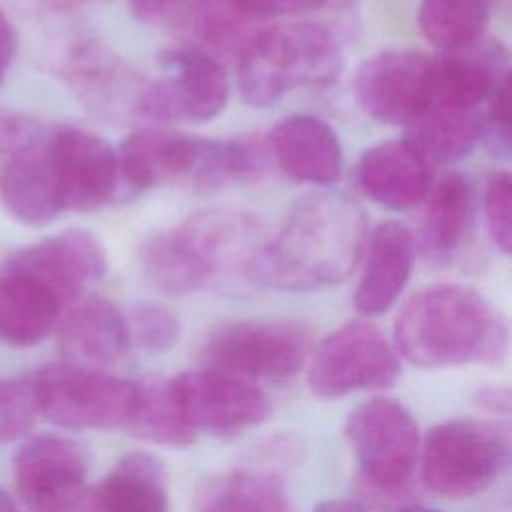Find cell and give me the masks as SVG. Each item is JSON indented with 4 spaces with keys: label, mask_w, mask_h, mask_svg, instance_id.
I'll return each mask as SVG.
<instances>
[{
    "label": "cell",
    "mask_w": 512,
    "mask_h": 512,
    "mask_svg": "<svg viewBox=\"0 0 512 512\" xmlns=\"http://www.w3.org/2000/svg\"><path fill=\"white\" fill-rule=\"evenodd\" d=\"M196 512H292L284 486L262 472L230 470L204 478L194 494Z\"/></svg>",
    "instance_id": "f1b7e54d"
},
{
    "label": "cell",
    "mask_w": 512,
    "mask_h": 512,
    "mask_svg": "<svg viewBox=\"0 0 512 512\" xmlns=\"http://www.w3.org/2000/svg\"><path fill=\"white\" fill-rule=\"evenodd\" d=\"M270 158L262 136H234L226 140H200L196 164L188 178L198 190H220L228 184L258 180Z\"/></svg>",
    "instance_id": "f546056e"
},
{
    "label": "cell",
    "mask_w": 512,
    "mask_h": 512,
    "mask_svg": "<svg viewBox=\"0 0 512 512\" xmlns=\"http://www.w3.org/2000/svg\"><path fill=\"white\" fill-rule=\"evenodd\" d=\"M396 352L422 368L496 364L508 332L496 310L472 288L434 284L412 294L394 322Z\"/></svg>",
    "instance_id": "3957f363"
},
{
    "label": "cell",
    "mask_w": 512,
    "mask_h": 512,
    "mask_svg": "<svg viewBox=\"0 0 512 512\" xmlns=\"http://www.w3.org/2000/svg\"><path fill=\"white\" fill-rule=\"evenodd\" d=\"M492 0H420L422 34L442 50L466 48L482 40Z\"/></svg>",
    "instance_id": "1f68e13d"
},
{
    "label": "cell",
    "mask_w": 512,
    "mask_h": 512,
    "mask_svg": "<svg viewBox=\"0 0 512 512\" xmlns=\"http://www.w3.org/2000/svg\"><path fill=\"white\" fill-rule=\"evenodd\" d=\"M16 54V32L6 18V14L0 10V84L4 82L8 68Z\"/></svg>",
    "instance_id": "ab89813d"
},
{
    "label": "cell",
    "mask_w": 512,
    "mask_h": 512,
    "mask_svg": "<svg viewBox=\"0 0 512 512\" xmlns=\"http://www.w3.org/2000/svg\"><path fill=\"white\" fill-rule=\"evenodd\" d=\"M172 382L194 432L230 438L270 416L268 396L248 378L204 366L186 370Z\"/></svg>",
    "instance_id": "8fae6325"
},
{
    "label": "cell",
    "mask_w": 512,
    "mask_h": 512,
    "mask_svg": "<svg viewBox=\"0 0 512 512\" xmlns=\"http://www.w3.org/2000/svg\"><path fill=\"white\" fill-rule=\"evenodd\" d=\"M128 348L126 318L104 296L74 302L58 324V350L66 364L102 370L116 364Z\"/></svg>",
    "instance_id": "e0dca14e"
},
{
    "label": "cell",
    "mask_w": 512,
    "mask_h": 512,
    "mask_svg": "<svg viewBox=\"0 0 512 512\" xmlns=\"http://www.w3.org/2000/svg\"><path fill=\"white\" fill-rule=\"evenodd\" d=\"M344 68L336 36L316 22L280 24L254 32L238 58V86L252 106H268L284 94L332 84Z\"/></svg>",
    "instance_id": "277c9868"
},
{
    "label": "cell",
    "mask_w": 512,
    "mask_h": 512,
    "mask_svg": "<svg viewBox=\"0 0 512 512\" xmlns=\"http://www.w3.org/2000/svg\"><path fill=\"white\" fill-rule=\"evenodd\" d=\"M0 512H16L10 496L6 494V490L2 486H0Z\"/></svg>",
    "instance_id": "ee69618b"
},
{
    "label": "cell",
    "mask_w": 512,
    "mask_h": 512,
    "mask_svg": "<svg viewBox=\"0 0 512 512\" xmlns=\"http://www.w3.org/2000/svg\"><path fill=\"white\" fill-rule=\"evenodd\" d=\"M126 318L130 346L148 354H162L170 350L182 332L180 320L160 304H136Z\"/></svg>",
    "instance_id": "d6a6232c"
},
{
    "label": "cell",
    "mask_w": 512,
    "mask_h": 512,
    "mask_svg": "<svg viewBox=\"0 0 512 512\" xmlns=\"http://www.w3.org/2000/svg\"><path fill=\"white\" fill-rule=\"evenodd\" d=\"M50 166L62 210L92 212L118 192V158L112 146L94 132L56 126L46 134Z\"/></svg>",
    "instance_id": "5bb4252c"
},
{
    "label": "cell",
    "mask_w": 512,
    "mask_h": 512,
    "mask_svg": "<svg viewBox=\"0 0 512 512\" xmlns=\"http://www.w3.org/2000/svg\"><path fill=\"white\" fill-rule=\"evenodd\" d=\"M312 332L288 320H240L212 330L202 360L242 378H290L312 352Z\"/></svg>",
    "instance_id": "ba28073f"
},
{
    "label": "cell",
    "mask_w": 512,
    "mask_h": 512,
    "mask_svg": "<svg viewBox=\"0 0 512 512\" xmlns=\"http://www.w3.org/2000/svg\"><path fill=\"white\" fill-rule=\"evenodd\" d=\"M62 302L38 280L0 272V340L12 346L42 342L58 322Z\"/></svg>",
    "instance_id": "484cf974"
},
{
    "label": "cell",
    "mask_w": 512,
    "mask_h": 512,
    "mask_svg": "<svg viewBox=\"0 0 512 512\" xmlns=\"http://www.w3.org/2000/svg\"><path fill=\"white\" fill-rule=\"evenodd\" d=\"M482 136V112L432 102L412 124L406 140L432 164H452L470 154Z\"/></svg>",
    "instance_id": "4316f807"
},
{
    "label": "cell",
    "mask_w": 512,
    "mask_h": 512,
    "mask_svg": "<svg viewBox=\"0 0 512 512\" xmlns=\"http://www.w3.org/2000/svg\"><path fill=\"white\" fill-rule=\"evenodd\" d=\"M136 18L148 24H158L176 18L186 0H128Z\"/></svg>",
    "instance_id": "f35d334b"
},
{
    "label": "cell",
    "mask_w": 512,
    "mask_h": 512,
    "mask_svg": "<svg viewBox=\"0 0 512 512\" xmlns=\"http://www.w3.org/2000/svg\"><path fill=\"white\" fill-rule=\"evenodd\" d=\"M314 512H366V508L350 498H334L320 502Z\"/></svg>",
    "instance_id": "b9f144b4"
},
{
    "label": "cell",
    "mask_w": 512,
    "mask_h": 512,
    "mask_svg": "<svg viewBox=\"0 0 512 512\" xmlns=\"http://www.w3.org/2000/svg\"><path fill=\"white\" fill-rule=\"evenodd\" d=\"M200 140L168 130H138L126 136L116 152L118 174L126 190L142 192L190 176Z\"/></svg>",
    "instance_id": "44dd1931"
},
{
    "label": "cell",
    "mask_w": 512,
    "mask_h": 512,
    "mask_svg": "<svg viewBox=\"0 0 512 512\" xmlns=\"http://www.w3.org/2000/svg\"><path fill=\"white\" fill-rule=\"evenodd\" d=\"M268 244L262 222L238 208H204L170 230L150 236L140 248L144 278L162 294L196 290L246 292L260 286Z\"/></svg>",
    "instance_id": "6da1fadb"
},
{
    "label": "cell",
    "mask_w": 512,
    "mask_h": 512,
    "mask_svg": "<svg viewBox=\"0 0 512 512\" xmlns=\"http://www.w3.org/2000/svg\"><path fill=\"white\" fill-rule=\"evenodd\" d=\"M360 190L390 210H408L420 204L432 186L430 164L404 138L368 148L356 168Z\"/></svg>",
    "instance_id": "ac0fdd59"
},
{
    "label": "cell",
    "mask_w": 512,
    "mask_h": 512,
    "mask_svg": "<svg viewBox=\"0 0 512 512\" xmlns=\"http://www.w3.org/2000/svg\"><path fill=\"white\" fill-rule=\"evenodd\" d=\"M508 78L506 52L498 42H474L446 50L434 60V100L438 104L480 110L492 92Z\"/></svg>",
    "instance_id": "7402d4cb"
},
{
    "label": "cell",
    "mask_w": 512,
    "mask_h": 512,
    "mask_svg": "<svg viewBox=\"0 0 512 512\" xmlns=\"http://www.w3.org/2000/svg\"><path fill=\"white\" fill-rule=\"evenodd\" d=\"M178 24L192 38V48L216 58H240L254 36L250 22L244 20L228 0H186L176 14Z\"/></svg>",
    "instance_id": "4dcf8cb0"
},
{
    "label": "cell",
    "mask_w": 512,
    "mask_h": 512,
    "mask_svg": "<svg viewBox=\"0 0 512 512\" xmlns=\"http://www.w3.org/2000/svg\"><path fill=\"white\" fill-rule=\"evenodd\" d=\"M420 240L426 258L450 260L466 242L476 210V196L470 180L458 172L442 176L428 190Z\"/></svg>",
    "instance_id": "d4e9b609"
},
{
    "label": "cell",
    "mask_w": 512,
    "mask_h": 512,
    "mask_svg": "<svg viewBox=\"0 0 512 512\" xmlns=\"http://www.w3.org/2000/svg\"><path fill=\"white\" fill-rule=\"evenodd\" d=\"M478 404L492 412L508 414L510 408V392L508 388H484L478 392Z\"/></svg>",
    "instance_id": "60d3db41"
},
{
    "label": "cell",
    "mask_w": 512,
    "mask_h": 512,
    "mask_svg": "<svg viewBox=\"0 0 512 512\" xmlns=\"http://www.w3.org/2000/svg\"><path fill=\"white\" fill-rule=\"evenodd\" d=\"M124 430L136 438L172 448L190 446L196 436L172 378L160 376L134 382V404Z\"/></svg>",
    "instance_id": "83f0119b"
},
{
    "label": "cell",
    "mask_w": 512,
    "mask_h": 512,
    "mask_svg": "<svg viewBox=\"0 0 512 512\" xmlns=\"http://www.w3.org/2000/svg\"><path fill=\"white\" fill-rule=\"evenodd\" d=\"M484 214L492 242L504 252L512 250V180L508 172L490 176L484 192Z\"/></svg>",
    "instance_id": "e575fe53"
},
{
    "label": "cell",
    "mask_w": 512,
    "mask_h": 512,
    "mask_svg": "<svg viewBox=\"0 0 512 512\" xmlns=\"http://www.w3.org/2000/svg\"><path fill=\"white\" fill-rule=\"evenodd\" d=\"M86 476V450L66 436H34L14 456L16 490L34 512H78Z\"/></svg>",
    "instance_id": "7c38bea8"
},
{
    "label": "cell",
    "mask_w": 512,
    "mask_h": 512,
    "mask_svg": "<svg viewBox=\"0 0 512 512\" xmlns=\"http://www.w3.org/2000/svg\"><path fill=\"white\" fill-rule=\"evenodd\" d=\"M396 348L368 322L354 320L328 334L310 352L308 386L318 398H340L396 382Z\"/></svg>",
    "instance_id": "9c48e42d"
},
{
    "label": "cell",
    "mask_w": 512,
    "mask_h": 512,
    "mask_svg": "<svg viewBox=\"0 0 512 512\" xmlns=\"http://www.w3.org/2000/svg\"><path fill=\"white\" fill-rule=\"evenodd\" d=\"M168 76L146 80L140 116L158 122H208L228 100V78L222 64L192 48L178 46L162 52Z\"/></svg>",
    "instance_id": "30bf717a"
},
{
    "label": "cell",
    "mask_w": 512,
    "mask_h": 512,
    "mask_svg": "<svg viewBox=\"0 0 512 512\" xmlns=\"http://www.w3.org/2000/svg\"><path fill=\"white\" fill-rule=\"evenodd\" d=\"M510 76L488 98V108L482 114L484 144L494 156L508 158L510 154Z\"/></svg>",
    "instance_id": "d590c367"
},
{
    "label": "cell",
    "mask_w": 512,
    "mask_h": 512,
    "mask_svg": "<svg viewBox=\"0 0 512 512\" xmlns=\"http://www.w3.org/2000/svg\"><path fill=\"white\" fill-rule=\"evenodd\" d=\"M80 512H168L166 470L148 452H130L92 488Z\"/></svg>",
    "instance_id": "cb8c5ba5"
},
{
    "label": "cell",
    "mask_w": 512,
    "mask_h": 512,
    "mask_svg": "<svg viewBox=\"0 0 512 512\" xmlns=\"http://www.w3.org/2000/svg\"><path fill=\"white\" fill-rule=\"evenodd\" d=\"M396 512H440L434 508H426V506H418V504H410V506H402Z\"/></svg>",
    "instance_id": "f6af8a7d"
},
{
    "label": "cell",
    "mask_w": 512,
    "mask_h": 512,
    "mask_svg": "<svg viewBox=\"0 0 512 512\" xmlns=\"http://www.w3.org/2000/svg\"><path fill=\"white\" fill-rule=\"evenodd\" d=\"M46 8L52 10H72V8H80L84 4H92V2H102V0H34Z\"/></svg>",
    "instance_id": "7bdbcfd3"
},
{
    "label": "cell",
    "mask_w": 512,
    "mask_h": 512,
    "mask_svg": "<svg viewBox=\"0 0 512 512\" xmlns=\"http://www.w3.org/2000/svg\"><path fill=\"white\" fill-rule=\"evenodd\" d=\"M356 100L384 124H412L434 100V60L414 50H386L356 74Z\"/></svg>",
    "instance_id": "4fadbf2b"
},
{
    "label": "cell",
    "mask_w": 512,
    "mask_h": 512,
    "mask_svg": "<svg viewBox=\"0 0 512 512\" xmlns=\"http://www.w3.org/2000/svg\"><path fill=\"white\" fill-rule=\"evenodd\" d=\"M266 140L270 156L290 178L310 184H332L340 178L342 148L324 120L308 114L288 116Z\"/></svg>",
    "instance_id": "ffe728a7"
},
{
    "label": "cell",
    "mask_w": 512,
    "mask_h": 512,
    "mask_svg": "<svg viewBox=\"0 0 512 512\" xmlns=\"http://www.w3.org/2000/svg\"><path fill=\"white\" fill-rule=\"evenodd\" d=\"M344 432L372 492L396 496L408 490L420 438L406 406L392 398L366 400L348 414Z\"/></svg>",
    "instance_id": "52a82bcc"
},
{
    "label": "cell",
    "mask_w": 512,
    "mask_h": 512,
    "mask_svg": "<svg viewBox=\"0 0 512 512\" xmlns=\"http://www.w3.org/2000/svg\"><path fill=\"white\" fill-rule=\"evenodd\" d=\"M38 406L26 378H0V442L24 438L36 424Z\"/></svg>",
    "instance_id": "836d02e7"
},
{
    "label": "cell",
    "mask_w": 512,
    "mask_h": 512,
    "mask_svg": "<svg viewBox=\"0 0 512 512\" xmlns=\"http://www.w3.org/2000/svg\"><path fill=\"white\" fill-rule=\"evenodd\" d=\"M60 76L96 116L124 120L140 116L146 78L98 40H80L60 58Z\"/></svg>",
    "instance_id": "9a60e30c"
},
{
    "label": "cell",
    "mask_w": 512,
    "mask_h": 512,
    "mask_svg": "<svg viewBox=\"0 0 512 512\" xmlns=\"http://www.w3.org/2000/svg\"><path fill=\"white\" fill-rule=\"evenodd\" d=\"M42 134V128L32 118L14 110L0 108V154H10Z\"/></svg>",
    "instance_id": "74e56055"
},
{
    "label": "cell",
    "mask_w": 512,
    "mask_h": 512,
    "mask_svg": "<svg viewBox=\"0 0 512 512\" xmlns=\"http://www.w3.org/2000/svg\"><path fill=\"white\" fill-rule=\"evenodd\" d=\"M508 462V426L474 418L448 420L426 434L422 480L436 494L466 498L488 488Z\"/></svg>",
    "instance_id": "5b68a950"
},
{
    "label": "cell",
    "mask_w": 512,
    "mask_h": 512,
    "mask_svg": "<svg viewBox=\"0 0 512 512\" xmlns=\"http://www.w3.org/2000/svg\"><path fill=\"white\" fill-rule=\"evenodd\" d=\"M2 270L30 276L66 306L106 270L102 244L86 230H66L14 252Z\"/></svg>",
    "instance_id": "2e32d148"
},
{
    "label": "cell",
    "mask_w": 512,
    "mask_h": 512,
    "mask_svg": "<svg viewBox=\"0 0 512 512\" xmlns=\"http://www.w3.org/2000/svg\"><path fill=\"white\" fill-rule=\"evenodd\" d=\"M38 414L62 428H124L132 404L134 382L102 370L66 362L48 364L28 374Z\"/></svg>",
    "instance_id": "8992f818"
},
{
    "label": "cell",
    "mask_w": 512,
    "mask_h": 512,
    "mask_svg": "<svg viewBox=\"0 0 512 512\" xmlns=\"http://www.w3.org/2000/svg\"><path fill=\"white\" fill-rule=\"evenodd\" d=\"M414 260V238L406 226L386 220L376 226L368 242V254L354 306L366 316L386 312L402 294Z\"/></svg>",
    "instance_id": "603a6c76"
},
{
    "label": "cell",
    "mask_w": 512,
    "mask_h": 512,
    "mask_svg": "<svg viewBox=\"0 0 512 512\" xmlns=\"http://www.w3.org/2000/svg\"><path fill=\"white\" fill-rule=\"evenodd\" d=\"M228 4L248 22L278 16H294L326 8H344L352 0H228Z\"/></svg>",
    "instance_id": "8d00e7d4"
},
{
    "label": "cell",
    "mask_w": 512,
    "mask_h": 512,
    "mask_svg": "<svg viewBox=\"0 0 512 512\" xmlns=\"http://www.w3.org/2000/svg\"><path fill=\"white\" fill-rule=\"evenodd\" d=\"M46 134L34 138L22 148L4 156L0 166V204L22 224L44 226L52 222L62 210Z\"/></svg>",
    "instance_id": "d6986e66"
},
{
    "label": "cell",
    "mask_w": 512,
    "mask_h": 512,
    "mask_svg": "<svg viewBox=\"0 0 512 512\" xmlns=\"http://www.w3.org/2000/svg\"><path fill=\"white\" fill-rule=\"evenodd\" d=\"M368 226L362 206L344 192H310L288 212L268 244L260 286L278 290L328 288L356 268Z\"/></svg>",
    "instance_id": "7a4b0ae2"
}]
</instances>
